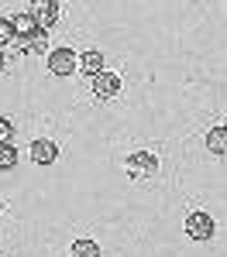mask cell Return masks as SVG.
Returning a JSON list of instances; mask_svg holds the SVG:
<instances>
[{"label": "cell", "mask_w": 227, "mask_h": 257, "mask_svg": "<svg viewBox=\"0 0 227 257\" xmlns=\"http://www.w3.org/2000/svg\"><path fill=\"white\" fill-rule=\"evenodd\" d=\"M124 168H127L131 178H152V175H159V158L152 151H134L131 158L124 161Z\"/></svg>", "instance_id": "cell-1"}, {"label": "cell", "mask_w": 227, "mask_h": 257, "mask_svg": "<svg viewBox=\"0 0 227 257\" xmlns=\"http://www.w3.org/2000/svg\"><path fill=\"white\" fill-rule=\"evenodd\" d=\"M48 69H52L55 76H72V72L80 69V59H76L72 48H55V52L48 55Z\"/></svg>", "instance_id": "cell-2"}, {"label": "cell", "mask_w": 227, "mask_h": 257, "mask_svg": "<svg viewBox=\"0 0 227 257\" xmlns=\"http://www.w3.org/2000/svg\"><path fill=\"white\" fill-rule=\"evenodd\" d=\"M31 14H35V24H38L41 31H48V28H55L62 21V7L52 4V0H38V4L31 7Z\"/></svg>", "instance_id": "cell-3"}, {"label": "cell", "mask_w": 227, "mask_h": 257, "mask_svg": "<svg viewBox=\"0 0 227 257\" xmlns=\"http://www.w3.org/2000/svg\"><path fill=\"white\" fill-rule=\"evenodd\" d=\"M186 233L193 240H210L213 237V219L206 216V213H189L186 216Z\"/></svg>", "instance_id": "cell-4"}, {"label": "cell", "mask_w": 227, "mask_h": 257, "mask_svg": "<svg viewBox=\"0 0 227 257\" xmlns=\"http://www.w3.org/2000/svg\"><path fill=\"white\" fill-rule=\"evenodd\" d=\"M93 93H97L100 99H114L117 93H121V79H117L114 72H107V69H103L100 76L93 79Z\"/></svg>", "instance_id": "cell-5"}, {"label": "cell", "mask_w": 227, "mask_h": 257, "mask_svg": "<svg viewBox=\"0 0 227 257\" xmlns=\"http://www.w3.org/2000/svg\"><path fill=\"white\" fill-rule=\"evenodd\" d=\"M31 161L35 165H52V161H59V144L55 141H35L31 144Z\"/></svg>", "instance_id": "cell-6"}, {"label": "cell", "mask_w": 227, "mask_h": 257, "mask_svg": "<svg viewBox=\"0 0 227 257\" xmlns=\"http://www.w3.org/2000/svg\"><path fill=\"white\" fill-rule=\"evenodd\" d=\"M11 24H14V35H18V38H31V31H38V24H35V14H31V11L14 14Z\"/></svg>", "instance_id": "cell-7"}, {"label": "cell", "mask_w": 227, "mask_h": 257, "mask_svg": "<svg viewBox=\"0 0 227 257\" xmlns=\"http://www.w3.org/2000/svg\"><path fill=\"white\" fill-rule=\"evenodd\" d=\"M80 72L97 79V76L103 72V55H100V52H83V55H80Z\"/></svg>", "instance_id": "cell-8"}, {"label": "cell", "mask_w": 227, "mask_h": 257, "mask_svg": "<svg viewBox=\"0 0 227 257\" xmlns=\"http://www.w3.org/2000/svg\"><path fill=\"white\" fill-rule=\"evenodd\" d=\"M206 148H210L213 155H227V127H210Z\"/></svg>", "instance_id": "cell-9"}, {"label": "cell", "mask_w": 227, "mask_h": 257, "mask_svg": "<svg viewBox=\"0 0 227 257\" xmlns=\"http://www.w3.org/2000/svg\"><path fill=\"white\" fill-rule=\"evenodd\" d=\"M69 254H72V257H100V247H97L93 240H76Z\"/></svg>", "instance_id": "cell-10"}, {"label": "cell", "mask_w": 227, "mask_h": 257, "mask_svg": "<svg viewBox=\"0 0 227 257\" xmlns=\"http://www.w3.org/2000/svg\"><path fill=\"white\" fill-rule=\"evenodd\" d=\"M18 165V151L11 144H0V168H14Z\"/></svg>", "instance_id": "cell-11"}, {"label": "cell", "mask_w": 227, "mask_h": 257, "mask_svg": "<svg viewBox=\"0 0 227 257\" xmlns=\"http://www.w3.org/2000/svg\"><path fill=\"white\" fill-rule=\"evenodd\" d=\"M14 38H18V35H14V24H11V18H0V45H11Z\"/></svg>", "instance_id": "cell-12"}, {"label": "cell", "mask_w": 227, "mask_h": 257, "mask_svg": "<svg viewBox=\"0 0 227 257\" xmlns=\"http://www.w3.org/2000/svg\"><path fill=\"white\" fill-rule=\"evenodd\" d=\"M45 45H48V38H45V31H31V38H28V48L31 52H45Z\"/></svg>", "instance_id": "cell-13"}, {"label": "cell", "mask_w": 227, "mask_h": 257, "mask_svg": "<svg viewBox=\"0 0 227 257\" xmlns=\"http://www.w3.org/2000/svg\"><path fill=\"white\" fill-rule=\"evenodd\" d=\"M11 138H14V123L7 117H0V144H11Z\"/></svg>", "instance_id": "cell-14"}, {"label": "cell", "mask_w": 227, "mask_h": 257, "mask_svg": "<svg viewBox=\"0 0 227 257\" xmlns=\"http://www.w3.org/2000/svg\"><path fill=\"white\" fill-rule=\"evenodd\" d=\"M0 69H4V55H0Z\"/></svg>", "instance_id": "cell-15"}, {"label": "cell", "mask_w": 227, "mask_h": 257, "mask_svg": "<svg viewBox=\"0 0 227 257\" xmlns=\"http://www.w3.org/2000/svg\"><path fill=\"white\" fill-rule=\"evenodd\" d=\"M0 213H4V202H0Z\"/></svg>", "instance_id": "cell-16"}]
</instances>
